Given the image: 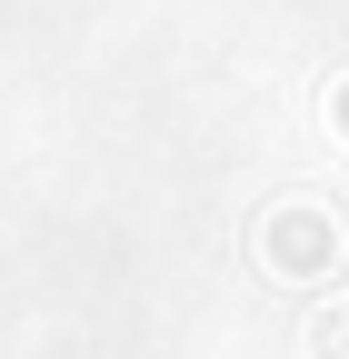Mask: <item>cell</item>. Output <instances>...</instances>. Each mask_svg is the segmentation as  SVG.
<instances>
[{
	"label": "cell",
	"instance_id": "1",
	"mask_svg": "<svg viewBox=\"0 0 349 359\" xmlns=\"http://www.w3.org/2000/svg\"><path fill=\"white\" fill-rule=\"evenodd\" d=\"M270 259L280 269H329V219L320 210H280L270 219Z\"/></svg>",
	"mask_w": 349,
	"mask_h": 359
},
{
	"label": "cell",
	"instance_id": "2",
	"mask_svg": "<svg viewBox=\"0 0 349 359\" xmlns=\"http://www.w3.org/2000/svg\"><path fill=\"white\" fill-rule=\"evenodd\" d=\"M339 130H349V90H339Z\"/></svg>",
	"mask_w": 349,
	"mask_h": 359
}]
</instances>
